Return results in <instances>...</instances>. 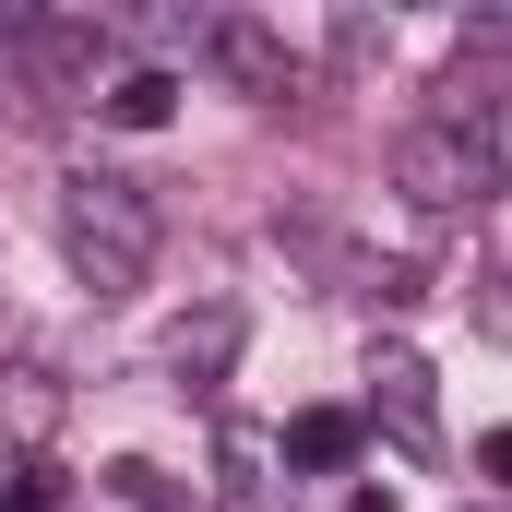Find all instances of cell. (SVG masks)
Instances as JSON below:
<instances>
[{
    "mask_svg": "<svg viewBox=\"0 0 512 512\" xmlns=\"http://www.w3.org/2000/svg\"><path fill=\"white\" fill-rule=\"evenodd\" d=\"M274 453H286V465H346V453H358V417H346V405H298Z\"/></svg>",
    "mask_w": 512,
    "mask_h": 512,
    "instance_id": "obj_9",
    "label": "cell"
},
{
    "mask_svg": "<svg viewBox=\"0 0 512 512\" xmlns=\"http://www.w3.org/2000/svg\"><path fill=\"white\" fill-rule=\"evenodd\" d=\"M346 512H393V489H358V501H346Z\"/></svg>",
    "mask_w": 512,
    "mask_h": 512,
    "instance_id": "obj_12",
    "label": "cell"
},
{
    "mask_svg": "<svg viewBox=\"0 0 512 512\" xmlns=\"http://www.w3.org/2000/svg\"><path fill=\"white\" fill-rule=\"evenodd\" d=\"M167 370L191 393H215L227 370H239V310L227 298H203V310H179V334H167Z\"/></svg>",
    "mask_w": 512,
    "mask_h": 512,
    "instance_id": "obj_7",
    "label": "cell"
},
{
    "mask_svg": "<svg viewBox=\"0 0 512 512\" xmlns=\"http://www.w3.org/2000/svg\"><path fill=\"white\" fill-rule=\"evenodd\" d=\"M203 60H215L239 96H262V108L298 96V48H286V24H262V12H203Z\"/></svg>",
    "mask_w": 512,
    "mask_h": 512,
    "instance_id": "obj_4",
    "label": "cell"
},
{
    "mask_svg": "<svg viewBox=\"0 0 512 512\" xmlns=\"http://www.w3.org/2000/svg\"><path fill=\"white\" fill-rule=\"evenodd\" d=\"M0 72H36V84H120V24H108V12H0Z\"/></svg>",
    "mask_w": 512,
    "mask_h": 512,
    "instance_id": "obj_3",
    "label": "cell"
},
{
    "mask_svg": "<svg viewBox=\"0 0 512 512\" xmlns=\"http://www.w3.org/2000/svg\"><path fill=\"white\" fill-rule=\"evenodd\" d=\"M274 429H251V417H215V512H286V489H274Z\"/></svg>",
    "mask_w": 512,
    "mask_h": 512,
    "instance_id": "obj_6",
    "label": "cell"
},
{
    "mask_svg": "<svg viewBox=\"0 0 512 512\" xmlns=\"http://www.w3.org/2000/svg\"><path fill=\"white\" fill-rule=\"evenodd\" d=\"M0 512H72V489H60V465H12V489H0Z\"/></svg>",
    "mask_w": 512,
    "mask_h": 512,
    "instance_id": "obj_10",
    "label": "cell"
},
{
    "mask_svg": "<svg viewBox=\"0 0 512 512\" xmlns=\"http://www.w3.org/2000/svg\"><path fill=\"white\" fill-rule=\"evenodd\" d=\"M477 465H489V477L512 489V429H489V453H477Z\"/></svg>",
    "mask_w": 512,
    "mask_h": 512,
    "instance_id": "obj_11",
    "label": "cell"
},
{
    "mask_svg": "<svg viewBox=\"0 0 512 512\" xmlns=\"http://www.w3.org/2000/svg\"><path fill=\"white\" fill-rule=\"evenodd\" d=\"M96 108H108L120 131H167V120H179V72H155V60H131V72L108 84V96H96Z\"/></svg>",
    "mask_w": 512,
    "mask_h": 512,
    "instance_id": "obj_8",
    "label": "cell"
},
{
    "mask_svg": "<svg viewBox=\"0 0 512 512\" xmlns=\"http://www.w3.org/2000/svg\"><path fill=\"white\" fill-rule=\"evenodd\" d=\"M48 215H60V262H72L96 298H143V274H155V251H167V227H155L143 179L72 167V179L48 191Z\"/></svg>",
    "mask_w": 512,
    "mask_h": 512,
    "instance_id": "obj_1",
    "label": "cell"
},
{
    "mask_svg": "<svg viewBox=\"0 0 512 512\" xmlns=\"http://www.w3.org/2000/svg\"><path fill=\"white\" fill-rule=\"evenodd\" d=\"M393 191H405L417 215H465V203H489V191H501V131L477 120V108L405 120V131H393Z\"/></svg>",
    "mask_w": 512,
    "mask_h": 512,
    "instance_id": "obj_2",
    "label": "cell"
},
{
    "mask_svg": "<svg viewBox=\"0 0 512 512\" xmlns=\"http://www.w3.org/2000/svg\"><path fill=\"white\" fill-rule=\"evenodd\" d=\"M0 108H12V72H0Z\"/></svg>",
    "mask_w": 512,
    "mask_h": 512,
    "instance_id": "obj_13",
    "label": "cell"
},
{
    "mask_svg": "<svg viewBox=\"0 0 512 512\" xmlns=\"http://www.w3.org/2000/svg\"><path fill=\"white\" fill-rule=\"evenodd\" d=\"M370 417L393 429V453H417V465L441 453V393H429V358L417 346H382L370 358Z\"/></svg>",
    "mask_w": 512,
    "mask_h": 512,
    "instance_id": "obj_5",
    "label": "cell"
}]
</instances>
